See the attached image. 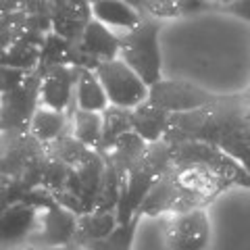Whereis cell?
<instances>
[{"mask_svg":"<svg viewBox=\"0 0 250 250\" xmlns=\"http://www.w3.org/2000/svg\"><path fill=\"white\" fill-rule=\"evenodd\" d=\"M131 125L136 134L142 136L146 142H156L165 138L171 125V113L146 98L142 104L131 108Z\"/></svg>","mask_w":250,"mask_h":250,"instance_id":"obj_13","label":"cell"},{"mask_svg":"<svg viewBox=\"0 0 250 250\" xmlns=\"http://www.w3.org/2000/svg\"><path fill=\"white\" fill-rule=\"evenodd\" d=\"M125 182H127V173H123L121 169H117L113 163L106 161L103 184H100V192H98V200H96V208L98 210H117L119 200L123 196V190H125Z\"/></svg>","mask_w":250,"mask_h":250,"instance_id":"obj_22","label":"cell"},{"mask_svg":"<svg viewBox=\"0 0 250 250\" xmlns=\"http://www.w3.org/2000/svg\"><path fill=\"white\" fill-rule=\"evenodd\" d=\"M208 2L207 0H179V13L182 15H192V13H198V11H205L208 9Z\"/></svg>","mask_w":250,"mask_h":250,"instance_id":"obj_30","label":"cell"},{"mask_svg":"<svg viewBox=\"0 0 250 250\" xmlns=\"http://www.w3.org/2000/svg\"><path fill=\"white\" fill-rule=\"evenodd\" d=\"M40 208L27 205V202H13L2 208V221H0V236L4 246H23L27 238L36 231Z\"/></svg>","mask_w":250,"mask_h":250,"instance_id":"obj_10","label":"cell"},{"mask_svg":"<svg viewBox=\"0 0 250 250\" xmlns=\"http://www.w3.org/2000/svg\"><path fill=\"white\" fill-rule=\"evenodd\" d=\"M46 148H48V152L52 156L65 161L67 165H71V167L82 165V163H85L94 154V148L83 144L82 140H77L71 129L65 131V134H61L57 140H52L50 144H46Z\"/></svg>","mask_w":250,"mask_h":250,"instance_id":"obj_21","label":"cell"},{"mask_svg":"<svg viewBox=\"0 0 250 250\" xmlns=\"http://www.w3.org/2000/svg\"><path fill=\"white\" fill-rule=\"evenodd\" d=\"M77 46L88 52L90 57H94L96 61H111L119 57V48H121V40L115 31L104 25L103 21L98 19H90V23L85 25L83 34L80 36V40H75Z\"/></svg>","mask_w":250,"mask_h":250,"instance_id":"obj_12","label":"cell"},{"mask_svg":"<svg viewBox=\"0 0 250 250\" xmlns=\"http://www.w3.org/2000/svg\"><path fill=\"white\" fill-rule=\"evenodd\" d=\"M233 182L202 163H177L150 188L140 207V215L159 217L163 213H184L205 208Z\"/></svg>","mask_w":250,"mask_h":250,"instance_id":"obj_1","label":"cell"},{"mask_svg":"<svg viewBox=\"0 0 250 250\" xmlns=\"http://www.w3.org/2000/svg\"><path fill=\"white\" fill-rule=\"evenodd\" d=\"M44 40H46V34L27 29L17 42L2 50V65L34 71L40 65V52H42Z\"/></svg>","mask_w":250,"mask_h":250,"instance_id":"obj_15","label":"cell"},{"mask_svg":"<svg viewBox=\"0 0 250 250\" xmlns=\"http://www.w3.org/2000/svg\"><path fill=\"white\" fill-rule=\"evenodd\" d=\"M92 17L108 27L127 31L142 23L144 13L125 0H92Z\"/></svg>","mask_w":250,"mask_h":250,"instance_id":"obj_14","label":"cell"},{"mask_svg":"<svg viewBox=\"0 0 250 250\" xmlns=\"http://www.w3.org/2000/svg\"><path fill=\"white\" fill-rule=\"evenodd\" d=\"M140 217L142 215L138 213L129 223L117 225L111 236H106L103 240H92V242H88V244H83V246L88 250H131V242H134Z\"/></svg>","mask_w":250,"mask_h":250,"instance_id":"obj_25","label":"cell"},{"mask_svg":"<svg viewBox=\"0 0 250 250\" xmlns=\"http://www.w3.org/2000/svg\"><path fill=\"white\" fill-rule=\"evenodd\" d=\"M77 219H80V215H75L73 210L54 202L52 207L40 210L38 228L23 246L62 248V246L73 244L75 233H77Z\"/></svg>","mask_w":250,"mask_h":250,"instance_id":"obj_5","label":"cell"},{"mask_svg":"<svg viewBox=\"0 0 250 250\" xmlns=\"http://www.w3.org/2000/svg\"><path fill=\"white\" fill-rule=\"evenodd\" d=\"M223 11L236 15L240 19L250 21V0H233V2H229L228 6H223Z\"/></svg>","mask_w":250,"mask_h":250,"instance_id":"obj_29","label":"cell"},{"mask_svg":"<svg viewBox=\"0 0 250 250\" xmlns=\"http://www.w3.org/2000/svg\"><path fill=\"white\" fill-rule=\"evenodd\" d=\"M2 50L15 44L27 31V13L19 9L13 13H2Z\"/></svg>","mask_w":250,"mask_h":250,"instance_id":"obj_27","label":"cell"},{"mask_svg":"<svg viewBox=\"0 0 250 250\" xmlns=\"http://www.w3.org/2000/svg\"><path fill=\"white\" fill-rule=\"evenodd\" d=\"M71 48H73L71 40L62 38L57 31H48L42 44L38 71H44V69H50L57 65H71Z\"/></svg>","mask_w":250,"mask_h":250,"instance_id":"obj_24","label":"cell"},{"mask_svg":"<svg viewBox=\"0 0 250 250\" xmlns=\"http://www.w3.org/2000/svg\"><path fill=\"white\" fill-rule=\"evenodd\" d=\"M40 92H42V73L34 69V71H29L27 80L17 90L2 94V111H0L2 138L27 134L36 111L42 106Z\"/></svg>","mask_w":250,"mask_h":250,"instance_id":"obj_3","label":"cell"},{"mask_svg":"<svg viewBox=\"0 0 250 250\" xmlns=\"http://www.w3.org/2000/svg\"><path fill=\"white\" fill-rule=\"evenodd\" d=\"M146 148H148V142L142 136L136 134V131H127V134L117 140V144L103 156H104V161L113 163L123 173H129V169L144 156Z\"/></svg>","mask_w":250,"mask_h":250,"instance_id":"obj_19","label":"cell"},{"mask_svg":"<svg viewBox=\"0 0 250 250\" xmlns=\"http://www.w3.org/2000/svg\"><path fill=\"white\" fill-rule=\"evenodd\" d=\"M75 100H77V108H83V111H98V113H103L104 108L111 104L108 103L104 85L96 73V69H80V80H77V88H75Z\"/></svg>","mask_w":250,"mask_h":250,"instance_id":"obj_17","label":"cell"},{"mask_svg":"<svg viewBox=\"0 0 250 250\" xmlns=\"http://www.w3.org/2000/svg\"><path fill=\"white\" fill-rule=\"evenodd\" d=\"M71 131L77 140L96 150L103 138V113L98 111H83L77 108L71 117Z\"/></svg>","mask_w":250,"mask_h":250,"instance_id":"obj_23","label":"cell"},{"mask_svg":"<svg viewBox=\"0 0 250 250\" xmlns=\"http://www.w3.org/2000/svg\"><path fill=\"white\" fill-rule=\"evenodd\" d=\"M69 129H71V119H69L67 111H54L48 106L38 108L29 125V131L44 144H50L52 140H57Z\"/></svg>","mask_w":250,"mask_h":250,"instance_id":"obj_20","label":"cell"},{"mask_svg":"<svg viewBox=\"0 0 250 250\" xmlns=\"http://www.w3.org/2000/svg\"><path fill=\"white\" fill-rule=\"evenodd\" d=\"M71 165H67L65 161L57 159L48 152V161H46V167H44V177H42V186L48 188L52 192H59L67 186V179L71 175Z\"/></svg>","mask_w":250,"mask_h":250,"instance_id":"obj_26","label":"cell"},{"mask_svg":"<svg viewBox=\"0 0 250 250\" xmlns=\"http://www.w3.org/2000/svg\"><path fill=\"white\" fill-rule=\"evenodd\" d=\"M248 92H250V88H248Z\"/></svg>","mask_w":250,"mask_h":250,"instance_id":"obj_32","label":"cell"},{"mask_svg":"<svg viewBox=\"0 0 250 250\" xmlns=\"http://www.w3.org/2000/svg\"><path fill=\"white\" fill-rule=\"evenodd\" d=\"M96 73L106 90L108 103L115 106L136 108L138 104H142L148 98V94H150V85H148L121 57L111 59V61H103L96 67Z\"/></svg>","mask_w":250,"mask_h":250,"instance_id":"obj_4","label":"cell"},{"mask_svg":"<svg viewBox=\"0 0 250 250\" xmlns=\"http://www.w3.org/2000/svg\"><path fill=\"white\" fill-rule=\"evenodd\" d=\"M207 2L210 6H221V9H223V6H228L229 2H233V0H207Z\"/></svg>","mask_w":250,"mask_h":250,"instance_id":"obj_31","label":"cell"},{"mask_svg":"<svg viewBox=\"0 0 250 250\" xmlns=\"http://www.w3.org/2000/svg\"><path fill=\"white\" fill-rule=\"evenodd\" d=\"M119 225L117 210H98L94 208L90 213H83L77 219V233H75V244H88L92 240H103L111 236L115 228Z\"/></svg>","mask_w":250,"mask_h":250,"instance_id":"obj_16","label":"cell"},{"mask_svg":"<svg viewBox=\"0 0 250 250\" xmlns=\"http://www.w3.org/2000/svg\"><path fill=\"white\" fill-rule=\"evenodd\" d=\"M127 131H134L131 108L108 104L103 111V138H100V144L96 146V150L100 154H106L117 144V140L125 136Z\"/></svg>","mask_w":250,"mask_h":250,"instance_id":"obj_18","label":"cell"},{"mask_svg":"<svg viewBox=\"0 0 250 250\" xmlns=\"http://www.w3.org/2000/svg\"><path fill=\"white\" fill-rule=\"evenodd\" d=\"M27 75H29V71H25V69L2 65V71H0V90H2V94L17 90L19 85L27 80Z\"/></svg>","mask_w":250,"mask_h":250,"instance_id":"obj_28","label":"cell"},{"mask_svg":"<svg viewBox=\"0 0 250 250\" xmlns=\"http://www.w3.org/2000/svg\"><path fill=\"white\" fill-rule=\"evenodd\" d=\"M159 21L150 15H144L140 25L127 29L119 36L121 48L119 57L142 77V80L152 85L161 82V48H159Z\"/></svg>","mask_w":250,"mask_h":250,"instance_id":"obj_2","label":"cell"},{"mask_svg":"<svg viewBox=\"0 0 250 250\" xmlns=\"http://www.w3.org/2000/svg\"><path fill=\"white\" fill-rule=\"evenodd\" d=\"M169 250H207L210 242V221L205 208L175 213L169 219L167 229Z\"/></svg>","mask_w":250,"mask_h":250,"instance_id":"obj_6","label":"cell"},{"mask_svg":"<svg viewBox=\"0 0 250 250\" xmlns=\"http://www.w3.org/2000/svg\"><path fill=\"white\" fill-rule=\"evenodd\" d=\"M148 98L169 113L196 111V108H202L217 100V96H213L205 88L182 80H161L152 83Z\"/></svg>","mask_w":250,"mask_h":250,"instance_id":"obj_7","label":"cell"},{"mask_svg":"<svg viewBox=\"0 0 250 250\" xmlns=\"http://www.w3.org/2000/svg\"><path fill=\"white\" fill-rule=\"evenodd\" d=\"M104 167H106L104 156L98 150H94V154L88 161L71 169V175H69V179H67V186L62 188V190L71 192L73 196L80 198V202L85 208V213H90V210L96 208L100 184H103V175H104Z\"/></svg>","mask_w":250,"mask_h":250,"instance_id":"obj_9","label":"cell"},{"mask_svg":"<svg viewBox=\"0 0 250 250\" xmlns=\"http://www.w3.org/2000/svg\"><path fill=\"white\" fill-rule=\"evenodd\" d=\"M42 73V92L40 103L42 106L54 108V111H67L69 119L77 111L75 88L80 80V67L73 65H57L44 69Z\"/></svg>","mask_w":250,"mask_h":250,"instance_id":"obj_8","label":"cell"},{"mask_svg":"<svg viewBox=\"0 0 250 250\" xmlns=\"http://www.w3.org/2000/svg\"><path fill=\"white\" fill-rule=\"evenodd\" d=\"M52 31H57L67 40H80L85 25L92 19L90 0H52Z\"/></svg>","mask_w":250,"mask_h":250,"instance_id":"obj_11","label":"cell"}]
</instances>
